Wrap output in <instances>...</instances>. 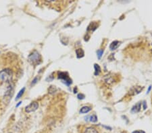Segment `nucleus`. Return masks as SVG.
Returning a JSON list of instances; mask_svg holds the SVG:
<instances>
[{"mask_svg":"<svg viewBox=\"0 0 152 133\" xmlns=\"http://www.w3.org/2000/svg\"><path fill=\"white\" fill-rule=\"evenodd\" d=\"M12 71L10 69H5L0 71V79L4 82H10L12 79Z\"/></svg>","mask_w":152,"mask_h":133,"instance_id":"nucleus-1","label":"nucleus"},{"mask_svg":"<svg viewBox=\"0 0 152 133\" xmlns=\"http://www.w3.org/2000/svg\"><path fill=\"white\" fill-rule=\"evenodd\" d=\"M41 57L40 54L36 51L32 52V53L28 56V58L29 63L33 65H36L39 64L41 61Z\"/></svg>","mask_w":152,"mask_h":133,"instance_id":"nucleus-2","label":"nucleus"},{"mask_svg":"<svg viewBox=\"0 0 152 133\" xmlns=\"http://www.w3.org/2000/svg\"><path fill=\"white\" fill-rule=\"evenodd\" d=\"M103 81L107 86H112L113 84L117 82V79L116 76H114V75L109 74L105 75L103 77Z\"/></svg>","mask_w":152,"mask_h":133,"instance_id":"nucleus-3","label":"nucleus"},{"mask_svg":"<svg viewBox=\"0 0 152 133\" xmlns=\"http://www.w3.org/2000/svg\"><path fill=\"white\" fill-rule=\"evenodd\" d=\"M38 108H39V104L37 102H32L25 108V111L27 113H31V112H33L36 111L38 109Z\"/></svg>","mask_w":152,"mask_h":133,"instance_id":"nucleus-4","label":"nucleus"},{"mask_svg":"<svg viewBox=\"0 0 152 133\" xmlns=\"http://www.w3.org/2000/svg\"><path fill=\"white\" fill-rule=\"evenodd\" d=\"M58 78L62 79L64 81V83H66V84L67 85H70L72 83V81H71V79L68 77V76L66 75V73H62V72H60L59 73V75H58Z\"/></svg>","mask_w":152,"mask_h":133,"instance_id":"nucleus-5","label":"nucleus"},{"mask_svg":"<svg viewBox=\"0 0 152 133\" xmlns=\"http://www.w3.org/2000/svg\"><path fill=\"white\" fill-rule=\"evenodd\" d=\"M143 90V87H141L140 86H137V87H133L132 89L131 90V91H129V94L131 95H136L139 93H140L141 91Z\"/></svg>","mask_w":152,"mask_h":133,"instance_id":"nucleus-6","label":"nucleus"},{"mask_svg":"<svg viewBox=\"0 0 152 133\" xmlns=\"http://www.w3.org/2000/svg\"><path fill=\"white\" fill-rule=\"evenodd\" d=\"M141 104L140 102H139L137 104H136L135 106H133V108H132V112L133 113H136V112H139L141 110Z\"/></svg>","mask_w":152,"mask_h":133,"instance_id":"nucleus-7","label":"nucleus"},{"mask_svg":"<svg viewBox=\"0 0 152 133\" xmlns=\"http://www.w3.org/2000/svg\"><path fill=\"white\" fill-rule=\"evenodd\" d=\"M91 108L89 106H83V108H81L80 110V113L81 114H86L88 113L89 111H91Z\"/></svg>","mask_w":152,"mask_h":133,"instance_id":"nucleus-8","label":"nucleus"},{"mask_svg":"<svg viewBox=\"0 0 152 133\" xmlns=\"http://www.w3.org/2000/svg\"><path fill=\"white\" fill-rule=\"evenodd\" d=\"M119 45H120V43H119L118 41H114V42L110 44V49H111V50L113 51V50H115V49H116V48L118 47Z\"/></svg>","mask_w":152,"mask_h":133,"instance_id":"nucleus-9","label":"nucleus"},{"mask_svg":"<svg viewBox=\"0 0 152 133\" xmlns=\"http://www.w3.org/2000/svg\"><path fill=\"white\" fill-rule=\"evenodd\" d=\"M84 133H98L97 130L95 128L93 127H89L87 129L84 130Z\"/></svg>","mask_w":152,"mask_h":133,"instance_id":"nucleus-10","label":"nucleus"},{"mask_svg":"<svg viewBox=\"0 0 152 133\" xmlns=\"http://www.w3.org/2000/svg\"><path fill=\"white\" fill-rule=\"evenodd\" d=\"M76 56L78 58H81L84 56V51H83V49L81 48H79L76 51Z\"/></svg>","mask_w":152,"mask_h":133,"instance_id":"nucleus-11","label":"nucleus"},{"mask_svg":"<svg viewBox=\"0 0 152 133\" xmlns=\"http://www.w3.org/2000/svg\"><path fill=\"white\" fill-rule=\"evenodd\" d=\"M24 91H25V87H23L22 90H20V91L18 92V94H17V95H16V100H19L20 98H22V95L24 94Z\"/></svg>","mask_w":152,"mask_h":133,"instance_id":"nucleus-12","label":"nucleus"},{"mask_svg":"<svg viewBox=\"0 0 152 133\" xmlns=\"http://www.w3.org/2000/svg\"><path fill=\"white\" fill-rule=\"evenodd\" d=\"M95 75H97L100 74V71H101L100 66H99L98 65L95 64Z\"/></svg>","mask_w":152,"mask_h":133,"instance_id":"nucleus-13","label":"nucleus"},{"mask_svg":"<svg viewBox=\"0 0 152 133\" xmlns=\"http://www.w3.org/2000/svg\"><path fill=\"white\" fill-rule=\"evenodd\" d=\"M56 87L55 86H51L49 87V89L48 90L49 92L50 93V94H53V93H55L56 91Z\"/></svg>","mask_w":152,"mask_h":133,"instance_id":"nucleus-14","label":"nucleus"},{"mask_svg":"<svg viewBox=\"0 0 152 133\" xmlns=\"http://www.w3.org/2000/svg\"><path fill=\"white\" fill-rule=\"evenodd\" d=\"M90 121L92 122H95L97 121V117L96 115H95V114L92 115L90 117Z\"/></svg>","mask_w":152,"mask_h":133,"instance_id":"nucleus-15","label":"nucleus"},{"mask_svg":"<svg viewBox=\"0 0 152 133\" xmlns=\"http://www.w3.org/2000/svg\"><path fill=\"white\" fill-rule=\"evenodd\" d=\"M103 52H104V51L103 50H99L97 51V56H98V58L100 59L101 55H103Z\"/></svg>","mask_w":152,"mask_h":133,"instance_id":"nucleus-16","label":"nucleus"},{"mask_svg":"<svg viewBox=\"0 0 152 133\" xmlns=\"http://www.w3.org/2000/svg\"><path fill=\"white\" fill-rule=\"evenodd\" d=\"M37 81H38V78H37V77H35V78L32 80V83H31V84H32V85H34L35 83H36L37 82Z\"/></svg>","mask_w":152,"mask_h":133,"instance_id":"nucleus-17","label":"nucleus"},{"mask_svg":"<svg viewBox=\"0 0 152 133\" xmlns=\"http://www.w3.org/2000/svg\"><path fill=\"white\" fill-rule=\"evenodd\" d=\"M132 133H145V132L143 130H136V131H134Z\"/></svg>","mask_w":152,"mask_h":133,"instance_id":"nucleus-18","label":"nucleus"},{"mask_svg":"<svg viewBox=\"0 0 152 133\" xmlns=\"http://www.w3.org/2000/svg\"><path fill=\"white\" fill-rule=\"evenodd\" d=\"M80 97H83V98H84V96L83 95H82V94H79V95H78V98H79V99H83V98H80Z\"/></svg>","mask_w":152,"mask_h":133,"instance_id":"nucleus-19","label":"nucleus"},{"mask_svg":"<svg viewBox=\"0 0 152 133\" xmlns=\"http://www.w3.org/2000/svg\"><path fill=\"white\" fill-rule=\"evenodd\" d=\"M22 104V102H19V103H18V104L16 105V107H18V106H20V104Z\"/></svg>","mask_w":152,"mask_h":133,"instance_id":"nucleus-20","label":"nucleus"},{"mask_svg":"<svg viewBox=\"0 0 152 133\" xmlns=\"http://www.w3.org/2000/svg\"></svg>","mask_w":152,"mask_h":133,"instance_id":"nucleus-21","label":"nucleus"}]
</instances>
